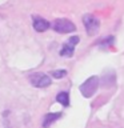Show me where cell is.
<instances>
[{
  "instance_id": "1",
  "label": "cell",
  "mask_w": 124,
  "mask_h": 128,
  "mask_svg": "<svg viewBox=\"0 0 124 128\" xmlns=\"http://www.w3.org/2000/svg\"><path fill=\"white\" fill-rule=\"evenodd\" d=\"M98 87H99V78L98 76H91L80 86V92L84 98H91L96 92Z\"/></svg>"
},
{
  "instance_id": "2",
  "label": "cell",
  "mask_w": 124,
  "mask_h": 128,
  "mask_svg": "<svg viewBox=\"0 0 124 128\" xmlns=\"http://www.w3.org/2000/svg\"><path fill=\"white\" fill-rule=\"evenodd\" d=\"M52 28H54L56 32H59V34H70V32H74L76 30L75 24L72 23L71 20H68V19H58V20H55Z\"/></svg>"
},
{
  "instance_id": "3",
  "label": "cell",
  "mask_w": 124,
  "mask_h": 128,
  "mask_svg": "<svg viewBox=\"0 0 124 128\" xmlns=\"http://www.w3.org/2000/svg\"><path fill=\"white\" fill-rule=\"evenodd\" d=\"M30 82L34 87H38V88H46L48 86H51V79L50 76H47L46 74H32L30 76Z\"/></svg>"
},
{
  "instance_id": "4",
  "label": "cell",
  "mask_w": 124,
  "mask_h": 128,
  "mask_svg": "<svg viewBox=\"0 0 124 128\" xmlns=\"http://www.w3.org/2000/svg\"><path fill=\"white\" fill-rule=\"evenodd\" d=\"M83 22H84V26H86V30L88 32V35H95L98 34L99 31V27H100V23L99 20L92 15H86L83 18Z\"/></svg>"
},
{
  "instance_id": "5",
  "label": "cell",
  "mask_w": 124,
  "mask_h": 128,
  "mask_svg": "<svg viewBox=\"0 0 124 128\" xmlns=\"http://www.w3.org/2000/svg\"><path fill=\"white\" fill-rule=\"evenodd\" d=\"M78 43H79V36H72V38L63 46L62 51H60V56H63V58H71V56L74 55L75 47Z\"/></svg>"
},
{
  "instance_id": "6",
  "label": "cell",
  "mask_w": 124,
  "mask_h": 128,
  "mask_svg": "<svg viewBox=\"0 0 124 128\" xmlns=\"http://www.w3.org/2000/svg\"><path fill=\"white\" fill-rule=\"evenodd\" d=\"M34 28H35L38 32H44L46 30H48V28H50V23H48L46 19L35 18V20H34Z\"/></svg>"
},
{
  "instance_id": "7",
  "label": "cell",
  "mask_w": 124,
  "mask_h": 128,
  "mask_svg": "<svg viewBox=\"0 0 124 128\" xmlns=\"http://www.w3.org/2000/svg\"><path fill=\"white\" fill-rule=\"evenodd\" d=\"M60 118H62V114H48L44 116V122H43V127L44 128H48L51 126L54 122H56V120H59Z\"/></svg>"
},
{
  "instance_id": "8",
  "label": "cell",
  "mask_w": 124,
  "mask_h": 128,
  "mask_svg": "<svg viewBox=\"0 0 124 128\" xmlns=\"http://www.w3.org/2000/svg\"><path fill=\"white\" fill-rule=\"evenodd\" d=\"M56 100L64 107L70 106V95H68V92H60L58 95V98H56Z\"/></svg>"
},
{
  "instance_id": "9",
  "label": "cell",
  "mask_w": 124,
  "mask_h": 128,
  "mask_svg": "<svg viewBox=\"0 0 124 128\" xmlns=\"http://www.w3.org/2000/svg\"><path fill=\"white\" fill-rule=\"evenodd\" d=\"M67 75V71L66 70H62V71H54L52 72V76L56 79H60V78H64V76Z\"/></svg>"
}]
</instances>
